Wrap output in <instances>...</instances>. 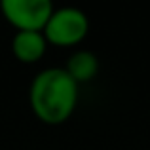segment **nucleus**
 Returning a JSON list of instances; mask_svg holds the SVG:
<instances>
[{
  "label": "nucleus",
  "mask_w": 150,
  "mask_h": 150,
  "mask_svg": "<svg viewBox=\"0 0 150 150\" xmlns=\"http://www.w3.org/2000/svg\"><path fill=\"white\" fill-rule=\"evenodd\" d=\"M78 88L80 86L63 67H46L30 82V108L44 124H63L72 116L78 105Z\"/></svg>",
  "instance_id": "obj_1"
},
{
  "label": "nucleus",
  "mask_w": 150,
  "mask_h": 150,
  "mask_svg": "<svg viewBox=\"0 0 150 150\" xmlns=\"http://www.w3.org/2000/svg\"><path fill=\"white\" fill-rule=\"evenodd\" d=\"M89 17L84 10L76 6H61L53 8L48 23L44 27V36L48 44L53 46H76L88 36Z\"/></svg>",
  "instance_id": "obj_2"
},
{
  "label": "nucleus",
  "mask_w": 150,
  "mask_h": 150,
  "mask_svg": "<svg viewBox=\"0 0 150 150\" xmlns=\"http://www.w3.org/2000/svg\"><path fill=\"white\" fill-rule=\"evenodd\" d=\"M51 0H2L4 17L17 30H44L51 11Z\"/></svg>",
  "instance_id": "obj_3"
},
{
  "label": "nucleus",
  "mask_w": 150,
  "mask_h": 150,
  "mask_svg": "<svg viewBox=\"0 0 150 150\" xmlns=\"http://www.w3.org/2000/svg\"><path fill=\"white\" fill-rule=\"evenodd\" d=\"M48 50L42 30H15L11 36V51L21 63H36L44 57Z\"/></svg>",
  "instance_id": "obj_4"
},
{
  "label": "nucleus",
  "mask_w": 150,
  "mask_h": 150,
  "mask_svg": "<svg viewBox=\"0 0 150 150\" xmlns=\"http://www.w3.org/2000/svg\"><path fill=\"white\" fill-rule=\"evenodd\" d=\"M63 69L80 86V84L89 82L97 76V72H99V59H97V55L91 50L80 48V50H74L67 57V63Z\"/></svg>",
  "instance_id": "obj_5"
}]
</instances>
